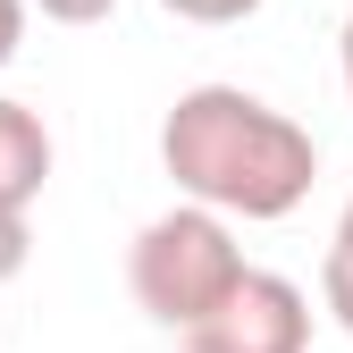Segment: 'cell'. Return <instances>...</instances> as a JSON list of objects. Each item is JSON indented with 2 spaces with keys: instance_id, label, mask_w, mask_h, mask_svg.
Masks as SVG:
<instances>
[{
  "instance_id": "1",
  "label": "cell",
  "mask_w": 353,
  "mask_h": 353,
  "mask_svg": "<svg viewBox=\"0 0 353 353\" xmlns=\"http://www.w3.org/2000/svg\"><path fill=\"white\" fill-rule=\"evenodd\" d=\"M160 168L185 202L219 219H286L320 176V143L244 84H194L160 118Z\"/></svg>"
},
{
  "instance_id": "2",
  "label": "cell",
  "mask_w": 353,
  "mask_h": 353,
  "mask_svg": "<svg viewBox=\"0 0 353 353\" xmlns=\"http://www.w3.org/2000/svg\"><path fill=\"white\" fill-rule=\"evenodd\" d=\"M236 278H244V244L202 202H176V210L143 219V236L126 244V286H135V303L160 328H194Z\"/></svg>"
},
{
  "instance_id": "3",
  "label": "cell",
  "mask_w": 353,
  "mask_h": 353,
  "mask_svg": "<svg viewBox=\"0 0 353 353\" xmlns=\"http://www.w3.org/2000/svg\"><path fill=\"white\" fill-rule=\"evenodd\" d=\"M185 353H312V294L278 270H252L210 303L194 328H176Z\"/></svg>"
},
{
  "instance_id": "4",
  "label": "cell",
  "mask_w": 353,
  "mask_h": 353,
  "mask_svg": "<svg viewBox=\"0 0 353 353\" xmlns=\"http://www.w3.org/2000/svg\"><path fill=\"white\" fill-rule=\"evenodd\" d=\"M42 185H51V126L26 101H0V210H34Z\"/></svg>"
},
{
  "instance_id": "5",
  "label": "cell",
  "mask_w": 353,
  "mask_h": 353,
  "mask_svg": "<svg viewBox=\"0 0 353 353\" xmlns=\"http://www.w3.org/2000/svg\"><path fill=\"white\" fill-rule=\"evenodd\" d=\"M320 303H328V320L353 336V202L336 210V236H328V261H320Z\"/></svg>"
},
{
  "instance_id": "6",
  "label": "cell",
  "mask_w": 353,
  "mask_h": 353,
  "mask_svg": "<svg viewBox=\"0 0 353 353\" xmlns=\"http://www.w3.org/2000/svg\"><path fill=\"white\" fill-rule=\"evenodd\" d=\"M168 17H185V26H244L261 0H160Z\"/></svg>"
},
{
  "instance_id": "7",
  "label": "cell",
  "mask_w": 353,
  "mask_h": 353,
  "mask_svg": "<svg viewBox=\"0 0 353 353\" xmlns=\"http://www.w3.org/2000/svg\"><path fill=\"white\" fill-rule=\"evenodd\" d=\"M26 252H34V236H26V210H0V286L26 270Z\"/></svg>"
},
{
  "instance_id": "8",
  "label": "cell",
  "mask_w": 353,
  "mask_h": 353,
  "mask_svg": "<svg viewBox=\"0 0 353 353\" xmlns=\"http://www.w3.org/2000/svg\"><path fill=\"white\" fill-rule=\"evenodd\" d=\"M26 9H42L51 26H101V17L118 9V0H26Z\"/></svg>"
},
{
  "instance_id": "9",
  "label": "cell",
  "mask_w": 353,
  "mask_h": 353,
  "mask_svg": "<svg viewBox=\"0 0 353 353\" xmlns=\"http://www.w3.org/2000/svg\"><path fill=\"white\" fill-rule=\"evenodd\" d=\"M26 17H34L26 0H0V68H9V59L26 51Z\"/></svg>"
},
{
  "instance_id": "10",
  "label": "cell",
  "mask_w": 353,
  "mask_h": 353,
  "mask_svg": "<svg viewBox=\"0 0 353 353\" xmlns=\"http://www.w3.org/2000/svg\"><path fill=\"white\" fill-rule=\"evenodd\" d=\"M336 59H345V93H353V9H345V34H336Z\"/></svg>"
}]
</instances>
